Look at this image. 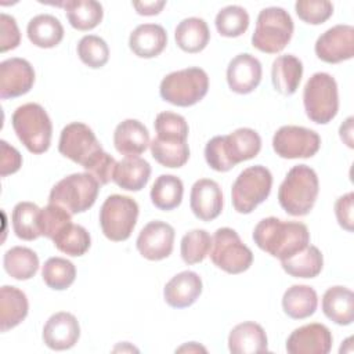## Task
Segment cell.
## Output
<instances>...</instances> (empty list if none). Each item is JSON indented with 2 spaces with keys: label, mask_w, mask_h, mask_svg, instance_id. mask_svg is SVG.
<instances>
[{
  "label": "cell",
  "mask_w": 354,
  "mask_h": 354,
  "mask_svg": "<svg viewBox=\"0 0 354 354\" xmlns=\"http://www.w3.org/2000/svg\"><path fill=\"white\" fill-rule=\"evenodd\" d=\"M151 166L140 156H124L116 162L112 180L126 191H141L149 181Z\"/></svg>",
  "instance_id": "d4e9b609"
},
{
  "label": "cell",
  "mask_w": 354,
  "mask_h": 354,
  "mask_svg": "<svg viewBox=\"0 0 354 354\" xmlns=\"http://www.w3.org/2000/svg\"><path fill=\"white\" fill-rule=\"evenodd\" d=\"M340 138L347 144L348 148H353V116H348L339 129Z\"/></svg>",
  "instance_id": "816d5d0a"
},
{
  "label": "cell",
  "mask_w": 354,
  "mask_h": 354,
  "mask_svg": "<svg viewBox=\"0 0 354 354\" xmlns=\"http://www.w3.org/2000/svg\"><path fill=\"white\" fill-rule=\"evenodd\" d=\"M115 166H116V160L113 159V156H111L102 149L98 153H95L83 166V169L86 170V173L91 174L98 181L100 185H105L112 180Z\"/></svg>",
  "instance_id": "bcb514c9"
},
{
  "label": "cell",
  "mask_w": 354,
  "mask_h": 354,
  "mask_svg": "<svg viewBox=\"0 0 354 354\" xmlns=\"http://www.w3.org/2000/svg\"><path fill=\"white\" fill-rule=\"evenodd\" d=\"M174 40L177 46L189 54H196L205 50L210 40V30L205 19L189 17L178 22L174 29Z\"/></svg>",
  "instance_id": "f1b7e54d"
},
{
  "label": "cell",
  "mask_w": 354,
  "mask_h": 354,
  "mask_svg": "<svg viewBox=\"0 0 354 354\" xmlns=\"http://www.w3.org/2000/svg\"><path fill=\"white\" fill-rule=\"evenodd\" d=\"M0 51L14 50L21 43V33L14 17L1 12L0 15Z\"/></svg>",
  "instance_id": "7dc6e473"
},
{
  "label": "cell",
  "mask_w": 354,
  "mask_h": 354,
  "mask_svg": "<svg viewBox=\"0 0 354 354\" xmlns=\"http://www.w3.org/2000/svg\"><path fill=\"white\" fill-rule=\"evenodd\" d=\"M149 148L152 158L165 167H181L189 159V147L187 141H163L155 137L151 141Z\"/></svg>",
  "instance_id": "8d00e7d4"
},
{
  "label": "cell",
  "mask_w": 354,
  "mask_h": 354,
  "mask_svg": "<svg viewBox=\"0 0 354 354\" xmlns=\"http://www.w3.org/2000/svg\"><path fill=\"white\" fill-rule=\"evenodd\" d=\"M26 35L33 46L40 48H53L62 41L64 26L54 15L39 14L28 22Z\"/></svg>",
  "instance_id": "f546056e"
},
{
  "label": "cell",
  "mask_w": 354,
  "mask_h": 354,
  "mask_svg": "<svg viewBox=\"0 0 354 354\" xmlns=\"http://www.w3.org/2000/svg\"><path fill=\"white\" fill-rule=\"evenodd\" d=\"M202 279L194 271H181L174 275L163 289L165 301L173 308L192 306L202 293Z\"/></svg>",
  "instance_id": "44dd1931"
},
{
  "label": "cell",
  "mask_w": 354,
  "mask_h": 354,
  "mask_svg": "<svg viewBox=\"0 0 354 354\" xmlns=\"http://www.w3.org/2000/svg\"><path fill=\"white\" fill-rule=\"evenodd\" d=\"M210 259L217 268L228 274H241L252 266L253 253L235 230L223 227L212 236Z\"/></svg>",
  "instance_id": "30bf717a"
},
{
  "label": "cell",
  "mask_w": 354,
  "mask_h": 354,
  "mask_svg": "<svg viewBox=\"0 0 354 354\" xmlns=\"http://www.w3.org/2000/svg\"><path fill=\"white\" fill-rule=\"evenodd\" d=\"M41 278L48 288L65 290L75 282L76 267L68 259L50 257L41 268Z\"/></svg>",
  "instance_id": "f35d334b"
},
{
  "label": "cell",
  "mask_w": 354,
  "mask_h": 354,
  "mask_svg": "<svg viewBox=\"0 0 354 354\" xmlns=\"http://www.w3.org/2000/svg\"><path fill=\"white\" fill-rule=\"evenodd\" d=\"M29 303L26 295L10 285H4L0 289V329L7 332L18 326L28 315Z\"/></svg>",
  "instance_id": "4316f807"
},
{
  "label": "cell",
  "mask_w": 354,
  "mask_h": 354,
  "mask_svg": "<svg viewBox=\"0 0 354 354\" xmlns=\"http://www.w3.org/2000/svg\"><path fill=\"white\" fill-rule=\"evenodd\" d=\"M317 306V292L308 285H292L282 296L283 313L292 319H304L311 317L315 313Z\"/></svg>",
  "instance_id": "4dcf8cb0"
},
{
  "label": "cell",
  "mask_w": 354,
  "mask_h": 354,
  "mask_svg": "<svg viewBox=\"0 0 354 354\" xmlns=\"http://www.w3.org/2000/svg\"><path fill=\"white\" fill-rule=\"evenodd\" d=\"M209 76L198 66L174 71L166 75L159 86V94L171 105L192 106L207 94Z\"/></svg>",
  "instance_id": "5b68a950"
},
{
  "label": "cell",
  "mask_w": 354,
  "mask_h": 354,
  "mask_svg": "<svg viewBox=\"0 0 354 354\" xmlns=\"http://www.w3.org/2000/svg\"><path fill=\"white\" fill-rule=\"evenodd\" d=\"M319 134L303 126H282L272 137V148L283 159L311 158L319 151Z\"/></svg>",
  "instance_id": "8fae6325"
},
{
  "label": "cell",
  "mask_w": 354,
  "mask_h": 354,
  "mask_svg": "<svg viewBox=\"0 0 354 354\" xmlns=\"http://www.w3.org/2000/svg\"><path fill=\"white\" fill-rule=\"evenodd\" d=\"M325 317L337 325H350L354 319V293L346 286H330L322 296Z\"/></svg>",
  "instance_id": "484cf974"
},
{
  "label": "cell",
  "mask_w": 354,
  "mask_h": 354,
  "mask_svg": "<svg viewBox=\"0 0 354 354\" xmlns=\"http://www.w3.org/2000/svg\"><path fill=\"white\" fill-rule=\"evenodd\" d=\"M184 194L183 181L173 174H160L151 188V202L159 210H173L180 206Z\"/></svg>",
  "instance_id": "836d02e7"
},
{
  "label": "cell",
  "mask_w": 354,
  "mask_h": 354,
  "mask_svg": "<svg viewBox=\"0 0 354 354\" xmlns=\"http://www.w3.org/2000/svg\"><path fill=\"white\" fill-rule=\"evenodd\" d=\"M174 236V228L169 223L153 220L140 231L136 246L144 259L159 261L171 254Z\"/></svg>",
  "instance_id": "5bb4252c"
},
{
  "label": "cell",
  "mask_w": 354,
  "mask_h": 354,
  "mask_svg": "<svg viewBox=\"0 0 354 354\" xmlns=\"http://www.w3.org/2000/svg\"><path fill=\"white\" fill-rule=\"evenodd\" d=\"M62 6L69 25L77 30L94 29L104 17L102 6L95 0H68Z\"/></svg>",
  "instance_id": "1f68e13d"
},
{
  "label": "cell",
  "mask_w": 354,
  "mask_h": 354,
  "mask_svg": "<svg viewBox=\"0 0 354 354\" xmlns=\"http://www.w3.org/2000/svg\"><path fill=\"white\" fill-rule=\"evenodd\" d=\"M166 6L165 0H152V1H134L133 7L136 8L137 14L140 15H145V17H152V15H158L163 7Z\"/></svg>",
  "instance_id": "f907efd6"
},
{
  "label": "cell",
  "mask_w": 354,
  "mask_h": 354,
  "mask_svg": "<svg viewBox=\"0 0 354 354\" xmlns=\"http://www.w3.org/2000/svg\"><path fill=\"white\" fill-rule=\"evenodd\" d=\"M41 336L44 344L51 350L72 348L80 337L79 321L71 313H55L46 321Z\"/></svg>",
  "instance_id": "e0dca14e"
},
{
  "label": "cell",
  "mask_w": 354,
  "mask_h": 354,
  "mask_svg": "<svg viewBox=\"0 0 354 354\" xmlns=\"http://www.w3.org/2000/svg\"><path fill=\"white\" fill-rule=\"evenodd\" d=\"M212 249V236L206 230L188 231L180 243L181 259L185 264L202 263Z\"/></svg>",
  "instance_id": "60d3db41"
},
{
  "label": "cell",
  "mask_w": 354,
  "mask_h": 354,
  "mask_svg": "<svg viewBox=\"0 0 354 354\" xmlns=\"http://www.w3.org/2000/svg\"><path fill=\"white\" fill-rule=\"evenodd\" d=\"M261 64L249 54L242 53L234 57L227 66L228 87L236 94H249L257 88L261 82Z\"/></svg>",
  "instance_id": "ac0fdd59"
},
{
  "label": "cell",
  "mask_w": 354,
  "mask_h": 354,
  "mask_svg": "<svg viewBox=\"0 0 354 354\" xmlns=\"http://www.w3.org/2000/svg\"><path fill=\"white\" fill-rule=\"evenodd\" d=\"M297 17L310 25H321L333 14V4L328 0H297L295 3Z\"/></svg>",
  "instance_id": "f6af8a7d"
},
{
  "label": "cell",
  "mask_w": 354,
  "mask_h": 354,
  "mask_svg": "<svg viewBox=\"0 0 354 354\" xmlns=\"http://www.w3.org/2000/svg\"><path fill=\"white\" fill-rule=\"evenodd\" d=\"M353 209H354V194L347 192L342 196H339L335 202V216L339 223V225L346 230L347 232H353L354 225V217H353Z\"/></svg>",
  "instance_id": "c3c4849f"
},
{
  "label": "cell",
  "mask_w": 354,
  "mask_h": 354,
  "mask_svg": "<svg viewBox=\"0 0 354 354\" xmlns=\"http://www.w3.org/2000/svg\"><path fill=\"white\" fill-rule=\"evenodd\" d=\"M167 44V33L162 25L141 24L129 37L130 50L140 58L158 57Z\"/></svg>",
  "instance_id": "cb8c5ba5"
},
{
  "label": "cell",
  "mask_w": 354,
  "mask_h": 354,
  "mask_svg": "<svg viewBox=\"0 0 354 354\" xmlns=\"http://www.w3.org/2000/svg\"><path fill=\"white\" fill-rule=\"evenodd\" d=\"M3 266L6 272L18 281H26L36 275L39 257L36 252L25 246H14L4 253Z\"/></svg>",
  "instance_id": "e575fe53"
},
{
  "label": "cell",
  "mask_w": 354,
  "mask_h": 354,
  "mask_svg": "<svg viewBox=\"0 0 354 354\" xmlns=\"http://www.w3.org/2000/svg\"><path fill=\"white\" fill-rule=\"evenodd\" d=\"M272 187L271 171L261 165L246 167L239 173L231 188V199L234 209L241 214L252 213L263 203Z\"/></svg>",
  "instance_id": "ba28073f"
},
{
  "label": "cell",
  "mask_w": 354,
  "mask_h": 354,
  "mask_svg": "<svg viewBox=\"0 0 354 354\" xmlns=\"http://www.w3.org/2000/svg\"><path fill=\"white\" fill-rule=\"evenodd\" d=\"M58 151L62 156L83 167L95 153L102 151V147L87 124L72 122L61 131Z\"/></svg>",
  "instance_id": "7c38bea8"
},
{
  "label": "cell",
  "mask_w": 354,
  "mask_h": 354,
  "mask_svg": "<svg viewBox=\"0 0 354 354\" xmlns=\"http://www.w3.org/2000/svg\"><path fill=\"white\" fill-rule=\"evenodd\" d=\"M151 144L148 129L137 119L120 122L113 131V145L124 156H138Z\"/></svg>",
  "instance_id": "603a6c76"
},
{
  "label": "cell",
  "mask_w": 354,
  "mask_h": 354,
  "mask_svg": "<svg viewBox=\"0 0 354 354\" xmlns=\"http://www.w3.org/2000/svg\"><path fill=\"white\" fill-rule=\"evenodd\" d=\"M53 243L59 252L72 257H79L90 249L91 236L84 227L71 223L55 235Z\"/></svg>",
  "instance_id": "74e56055"
},
{
  "label": "cell",
  "mask_w": 354,
  "mask_h": 354,
  "mask_svg": "<svg viewBox=\"0 0 354 354\" xmlns=\"http://www.w3.org/2000/svg\"><path fill=\"white\" fill-rule=\"evenodd\" d=\"M228 348L232 354L264 353L268 350L266 330L257 322H241L228 335Z\"/></svg>",
  "instance_id": "7402d4cb"
},
{
  "label": "cell",
  "mask_w": 354,
  "mask_h": 354,
  "mask_svg": "<svg viewBox=\"0 0 354 354\" xmlns=\"http://www.w3.org/2000/svg\"><path fill=\"white\" fill-rule=\"evenodd\" d=\"M254 243L266 253L285 260L310 245V232L300 221H283L267 217L257 223L253 230Z\"/></svg>",
  "instance_id": "6da1fadb"
},
{
  "label": "cell",
  "mask_w": 354,
  "mask_h": 354,
  "mask_svg": "<svg viewBox=\"0 0 354 354\" xmlns=\"http://www.w3.org/2000/svg\"><path fill=\"white\" fill-rule=\"evenodd\" d=\"M303 105L311 122L329 123L339 111V91L335 77L326 72L314 73L304 86Z\"/></svg>",
  "instance_id": "8992f818"
},
{
  "label": "cell",
  "mask_w": 354,
  "mask_h": 354,
  "mask_svg": "<svg viewBox=\"0 0 354 354\" xmlns=\"http://www.w3.org/2000/svg\"><path fill=\"white\" fill-rule=\"evenodd\" d=\"M14 131L24 147L35 153H44L51 144L53 124L46 109L36 102L18 106L11 118Z\"/></svg>",
  "instance_id": "3957f363"
},
{
  "label": "cell",
  "mask_w": 354,
  "mask_h": 354,
  "mask_svg": "<svg viewBox=\"0 0 354 354\" xmlns=\"http://www.w3.org/2000/svg\"><path fill=\"white\" fill-rule=\"evenodd\" d=\"M333 337L328 326L313 322L296 328L286 339V351L290 354H328Z\"/></svg>",
  "instance_id": "2e32d148"
},
{
  "label": "cell",
  "mask_w": 354,
  "mask_h": 354,
  "mask_svg": "<svg viewBox=\"0 0 354 354\" xmlns=\"http://www.w3.org/2000/svg\"><path fill=\"white\" fill-rule=\"evenodd\" d=\"M319 181L315 170L307 165L293 166L278 189V202L290 216L308 214L318 198Z\"/></svg>",
  "instance_id": "7a4b0ae2"
},
{
  "label": "cell",
  "mask_w": 354,
  "mask_h": 354,
  "mask_svg": "<svg viewBox=\"0 0 354 354\" xmlns=\"http://www.w3.org/2000/svg\"><path fill=\"white\" fill-rule=\"evenodd\" d=\"M98 181L88 173H73L59 180L50 191L48 203L59 205L71 214L88 210L97 201Z\"/></svg>",
  "instance_id": "52a82bcc"
},
{
  "label": "cell",
  "mask_w": 354,
  "mask_h": 354,
  "mask_svg": "<svg viewBox=\"0 0 354 354\" xmlns=\"http://www.w3.org/2000/svg\"><path fill=\"white\" fill-rule=\"evenodd\" d=\"M40 207L33 202H19L12 209V230L19 239L35 241L41 236L39 227Z\"/></svg>",
  "instance_id": "d590c367"
},
{
  "label": "cell",
  "mask_w": 354,
  "mask_h": 354,
  "mask_svg": "<svg viewBox=\"0 0 354 354\" xmlns=\"http://www.w3.org/2000/svg\"><path fill=\"white\" fill-rule=\"evenodd\" d=\"M77 55L80 61L91 69L102 68L109 59V47L106 41L95 35H86L77 43Z\"/></svg>",
  "instance_id": "b9f144b4"
},
{
  "label": "cell",
  "mask_w": 354,
  "mask_h": 354,
  "mask_svg": "<svg viewBox=\"0 0 354 354\" xmlns=\"http://www.w3.org/2000/svg\"><path fill=\"white\" fill-rule=\"evenodd\" d=\"M286 274L295 278H315L324 267V256L314 245H307L303 250L289 259L281 260Z\"/></svg>",
  "instance_id": "d6a6232c"
},
{
  "label": "cell",
  "mask_w": 354,
  "mask_h": 354,
  "mask_svg": "<svg viewBox=\"0 0 354 354\" xmlns=\"http://www.w3.org/2000/svg\"><path fill=\"white\" fill-rule=\"evenodd\" d=\"M155 130L156 138L163 141H187L189 131L185 118L170 111L158 113Z\"/></svg>",
  "instance_id": "7bdbcfd3"
},
{
  "label": "cell",
  "mask_w": 354,
  "mask_h": 354,
  "mask_svg": "<svg viewBox=\"0 0 354 354\" xmlns=\"http://www.w3.org/2000/svg\"><path fill=\"white\" fill-rule=\"evenodd\" d=\"M293 19L282 7L263 8L252 35V46L261 53H281L293 36Z\"/></svg>",
  "instance_id": "277c9868"
},
{
  "label": "cell",
  "mask_w": 354,
  "mask_h": 354,
  "mask_svg": "<svg viewBox=\"0 0 354 354\" xmlns=\"http://www.w3.org/2000/svg\"><path fill=\"white\" fill-rule=\"evenodd\" d=\"M35 83V71L24 58H8L0 64V97L17 98L30 91Z\"/></svg>",
  "instance_id": "9a60e30c"
},
{
  "label": "cell",
  "mask_w": 354,
  "mask_h": 354,
  "mask_svg": "<svg viewBox=\"0 0 354 354\" xmlns=\"http://www.w3.org/2000/svg\"><path fill=\"white\" fill-rule=\"evenodd\" d=\"M189 206L196 218L212 221L221 214L223 192L220 185L210 178H199L194 183L189 195Z\"/></svg>",
  "instance_id": "d6986e66"
},
{
  "label": "cell",
  "mask_w": 354,
  "mask_h": 354,
  "mask_svg": "<svg viewBox=\"0 0 354 354\" xmlns=\"http://www.w3.org/2000/svg\"><path fill=\"white\" fill-rule=\"evenodd\" d=\"M176 351H178V353H181V351H188V353H198V351H203V353H206V348L205 347H202L201 344H198V343H195V342H189V343H187V344H184V346H181V347H178Z\"/></svg>",
  "instance_id": "f5cc1de1"
},
{
  "label": "cell",
  "mask_w": 354,
  "mask_h": 354,
  "mask_svg": "<svg viewBox=\"0 0 354 354\" xmlns=\"http://www.w3.org/2000/svg\"><path fill=\"white\" fill-rule=\"evenodd\" d=\"M137 202L126 195H109L100 209V225L102 234L112 242L130 238L138 218Z\"/></svg>",
  "instance_id": "9c48e42d"
},
{
  "label": "cell",
  "mask_w": 354,
  "mask_h": 354,
  "mask_svg": "<svg viewBox=\"0 0 354 354\" xmlns=\"http://www.w3.org/2000/svg\"><path fill=\"white\" fill-rule=\"evenodd\" d=\"M249 14L241 6H227L221 8L214 19L217 32L224 37H239L249 28Z\"/></svg>",
  "instance_id": "ab89813d"
},
{
  "label": "cell",
  "mask_w": 354,
  "mask_h": 354,
  "mask_svg": "<svg viewBox=\"0 0 354 354\" xmlns=\"http://www.w3.org/2000/svg\"><path fill=\"white\" fill-rule=\"evenodd\" d=\"M1 159H0V176L6 177L8 174L17 173L22 166V156L19 151L8 145L4 140L0 141Z\"/></svg>",
  "instance_id": "681fc988"
},
{
  "label": "cell",
  "mask_w": 354,
  "mask_h": 354,
  "mask_svg": "<svg viewBox=\"0 0 354 354\" xmlns=\"http://www.w3.org/2000/svg\"><path fill=\"white\" fill-rule=\"evenodd\" d=\"M303 76V62L293 54L279 55L271 68L274 88L282 95H292L299 88Z\"/></svg>",
  "instance_id": "83f0119b"
},
{
  "label": "cell",
  "mask_w": 354,
  "mask_h": 354,
  "mask_svg": "<svg viewBox=\"0 0 354 354\" xmlns=\"http://www.w3.org/2000/svg\"><path fill=\"white\" fill-rule=\"evenodd\" d=\"M317 57L326 64H339L354 57V28L339 24L325 30L315 41Z\"/></svg>",
  "instance_id": "4fadbf2b"
},
{
  "label": "cell",
  "mask_w": 354,
  "mask_h": 354,
  "mask_svg": "<svg viewBox=\"0 0 354 354\" xmlns=\"http://www.w3.org/2000/svg\"><path fill=\"white\" fill-rule=\"evenodd\" d=\"M221 142L225 158L232 167L256 158L261 149V137L250 127H241L227 136H221Z\"/></svg>",
  "instance_id": "ffe728a7"
},
{
  "label": "cell",
  "mask_w": 354,
  "mask_h": 354,
  "mask_svg": "<svg viewBox=\"0 0 354 354\" xmlns=\"http://www.w3.org/2000/svg\"><path fill=\"white\" fill-rule=\"evenodd\" d=\"M72 223V214L55 203H48L46 207L40 209L39 227L41 236L54 239L68 224Z\"/></svg>",
  "instance_id": "ee69618b"
}]
</instances>
